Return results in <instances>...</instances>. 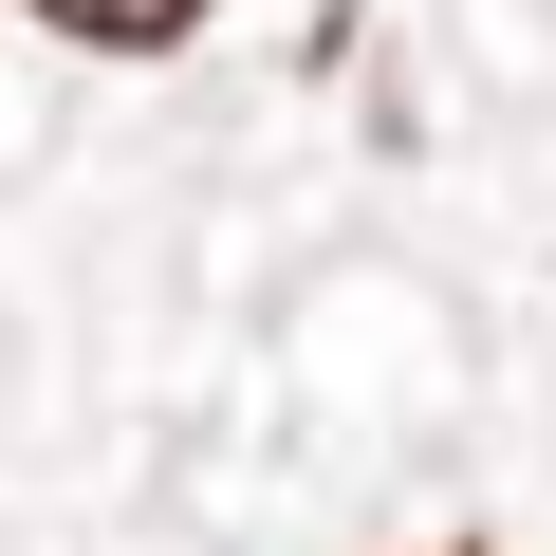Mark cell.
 <instances>
[{"instance_id":"6da1fadb","label":"cell","mask_w":556,"mask_h":556,"mask_svg":"<svg viewBox=\"0 0 556 556\" xmlns=\"http://www.w3.org/2000/svg\"><path fill=\"white\" fill-rule=\"evenodd\" d=\"M56 38H93V56H167V38H204V0H38Z\"/></svg>"}]
</instances>
